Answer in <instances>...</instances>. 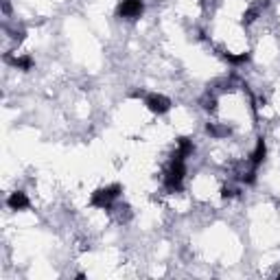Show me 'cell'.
Returning <instances> with one entry per match:
<instances>
[{"instance_id":"1","label":"cell","mask_w":280,"mask_h":280,"mask_svg":"<svg viewBox=\"0 0 280 280\" xmlns=\"http://www.w3.org/2000/svg\"><path fill=\"white\" fill-rule=\"evenodd\" d=\"M184 175H186L184 160H180V158H171V164H169L167 173H164V186H167V190L175 193V190L182 188Z\"/></svg>"},{"instance_id":"2","label":"cell","mask_w":280,"mask_h":280,"mask_svg":"<svg viewBox=\"0 0 280 280\" xmlns=\"http://www.w3.org/2000/svg\"><path fill=\"white\" fill-rule=\"evenodd\" d=\"M120 186L118 184H112V186H105V188H98L94 195H92V206L96 208H112V204L120 197Z\"/></svg>"},{"instance_id":"3","label":"cell","mask_w":280,"mask_h":280,"mask_svg":"<svg viewBox=\"0 0 280 280\" xmlns=\"http://www.w3.org/2000/svg\"><path fill=\"white\" fill-rule=\"evenodd\" d=\"M145 103L149 107V112H153V114H167L171 109V101L162 94H149L145 98Z\"/></svg>"},{"instance_id":"4","label":"cell","mask_w":280,"mask_h":280,"mask_svg":"<svg viewBox=\"0 0 280 280\" xmlns=\"http://www.w3.org/2000/svg\"><path fill=\"white\" fill-rule=\"evenodd\" d=\"M142 9H145L142 0H123L118 4V15L120 18H138L142 13Z\"/></svg>"},{"instance_id":"5","label":"cell","mask_w":280,"mask_h":280,"mask_svg":"<svg viewBox=\"0 0 280 280\" xmlns=\"http://www.w3.org/2000/svg\"><path fill=\"white\" fill-rule=\"evenodd\" d=\"M7 204H9L11 210H24V208H29V199H26V195H24V193L15 190V193H11V195H9Z\"/></svg>"},{"instance_id":"6","label":"cell","mask_w":280,"mask_h":280,"mask_svg":"<svg viewBox=\"0 0 280 280\" xmlns=\"http://www.w3.org/2000/svg\"><path fill=\"white\" fill-rule=\"evenodd\" d=\"M265 156H267V142L261 138L259 142H256V149H254V153H252V158H250V164L256 169L263 160H265Z\"/></svg>"},{"instance_id":"7","label":"cell","mask_w":280,"mask_h":280,"mask_svg":"<svg viewBox=\"0 0 280 280\" xmlns=\"http://www.w3.org/2000/svg\"><path fill=\"white\" fill-rule=\"evenodd\" d=\"M193 151H195L193 142H190L188 138H180V142H178V151L173 153V158H180V160H186V158H188Z\"/></svg>"},{"instance_id":"8","label":"cell","mask_w":280,"mask_h":280,"mask_svg":"<svg viewBox=\"0 0 280 280\" xmlns=\"http://www.w3.org/2000/svg\"><path fill=\"white\" fill-rule=\"evenodd\" d=\"M7 62L15 68H22V70H31L33 68V59L31 57H9L7 55Z\"/></svg>"},{"instance_id":"9","label":"cell","mask_w":280,"mask_h":280,"mask_svg":"<svg viewBox=\"0 0 280 280\" xmlns=\"http://www.w3.org/2000/svg\"><path fill=\"white\" fill-rule=\"evenodd\" d=\"M256 18H259V7H252V9H248L243 13V22H245V24H252Z\"/></svg>"}]
</instances>
